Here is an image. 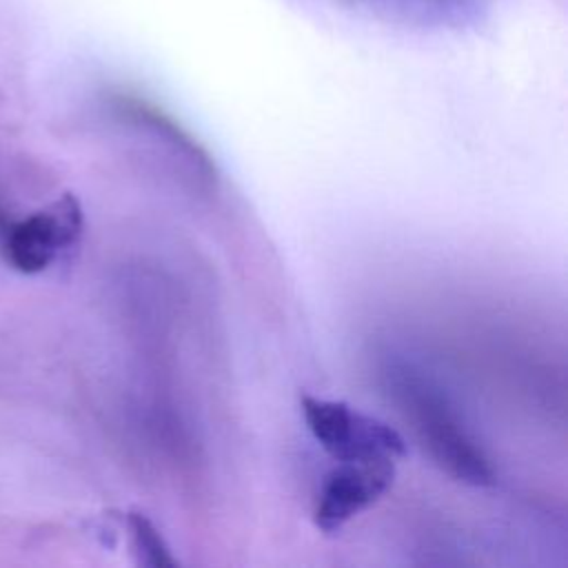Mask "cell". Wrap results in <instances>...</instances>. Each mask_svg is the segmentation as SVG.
Wrapping results in <instances>:
<instances>
[{
    "instance_id": "obj_6",
    "label": "cell",
    "mask_w": 568,
    "mask_h": 568,
    "mask_svg": "<svg viewBox=\"0 0 568 568\" xmlns=\"http://www.w3.org/2000/svg\"><path fill=\"white\" fill-rule=\"evenodd\" d=\"M126 528L131 537V548L138 564L153 566V568H175L178 559L173 557L164 535L158 526L140 510L126 513Z\"/></svg>"
},
{
    "instance_id": "obj_3",
    "label": "cell",
    "mask_w": 568,
    "mask_h": 568,
    "mask_svg": "<svg viewBox=\"0 0 568 568\" xmlns=\"http://www.w3.org/2000/svg\"><path fill=\"white\" fill-rule=\"evenodd\" d=\"M82 229L84 215L78 197L62 193L55 202L27 217H0V253L20 273H42L60 253L75 246Z\"/></svg>"
},
{
    "instance_id": "obj_1",
    "label": "cell",
    "mask_w": 568,
    "mask_h": 568,
    "mask_svg": "<svg viewBox=\"0 0 568 568\" xmlns=\"http://www.w3.org/2000/svg\"><path fill=\"white\" fill-rule=\"evenodd\" d=\"M384 379L417 439L446 475L468 486H493L497 481L493 462L428 375L410 364L390 362Z\"/></svg>"
},
{
    "instance_id": "obj_4",
    "label": "cell",
    "mask_w": 568,
    "mask_h": 568,
    "mask_svg": "<svg viewBox=\"0 0 568 568\" xmlns=\"http://www.w3.org/2000/svg\"><path fill=\"white\" fill-rule=\"evenodd\" d=\"M397 459H346L331 468L313 501V524L324 535H337L362 510L377 504L393 486Z\"/></svg>"
},
{
    "instance_id": "obj_5",
    "label": "cell",
    "mask_w": 568,
    "mask_h": 568,
    "mask_svg": "<svg viewBox=\"0 0 568 568\" xmlns=\"http://www.w3.org/2000/svg\"><path fill=\"white\" fill-rule=\"evenodd\" d=\"M366 11L415 27H459L477 18V0H353Z\"/></svg>"
},
{
    "instance_id": "obj_2",
    "label": "cell",
    "mask_w": 568,
    "mask_h": 568,
    "mask_svg": "<svg viewBox=\"0 0 568 568\" xmlns=\"http://www.w3.org/2000/svg\"><path fill=\"white\" fill-rule=\"evenodd\" d=\"M300 410L315 442L337 462L375 457L402 459L408 455V446L395 428L355 410L346 402L302 395Z\"/></svg>"
}]
</instances>
